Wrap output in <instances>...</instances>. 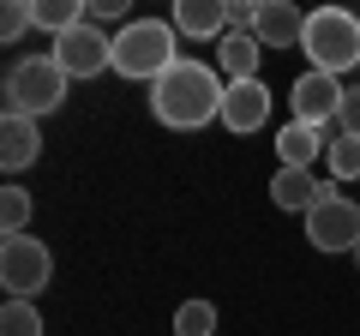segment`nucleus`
Returning <instances> with one entry per match:
<instances>
[{"label":"nucleus","mask_w":360,"mask_h":336,"mask_svg":"<svg viewBox=\"0 0 360 336\" xmlns=\"http://www.w3.org/2000/svg\"><path fill=\"white\" fill-rule=\"evenodd\" d=\"M324 150H330V132H319V127L288 120V127L276 132V156H283V168H312Z\"/></svg>","instance_id":"nucleus-15"},{"label":"nucleus","mask_w":360,"mask_h":336,"mask_svg":"<svg viewBox=\"0 0 360 336\" xmlns=\"http://www.w3.org/2000/svg\"><path fill=\"white\" fill-rule=\"evenodd\" d=\"M330 193V186L312 174V168H276V181H270V198H276V210H300L307 217L319 198Z\"/></svg>","instance_id":"nucleus-13"},{"label":"nucleus","mask_w":360,"mask_h":336,"mask_svg":"<svg viewBox=\"0 0 360 336\" xmlns=\"http://www.w3.org/2000/svg\"><path fill=\"white\" fill-rule=\"evenodd\" d=\"M0 336H42L37 300H6V306H0Z\"/></svg>","instance_id":"nucleus-17"},{"label":"nucleus","mask_w":360,"mask_h":336,"mask_svg":"<svg viewBox=\"0 0 360 336\" xmlns=\"http://www.w3.org/2000/svg\"><path fill=\"white\" fill-rule=\"evenodd\" d=\"M0 234H30V193L25 186L0 193Z\"/></svg>","instance_id":"nucleus-18"},{"label":"nucleus","mask_w":360,"mask_h":336,"mask_svg":"<svg viewBox=\"0 0 360 336\" xmlns=\"http://www.w3.org/2000/svg\"><path fill=\"white\" fill-rule=\"evenodd\" d=\"M258 60H264V42H258V37H240V30H229V37L217 42V72L229 78V84H246V78H258Z\"/></svg>","instance_id":"nucleus-14"},{"label":"nucleus","mask_w":360,"mask_h":336,"mask_svg":"<svg viewBox=\"0 0 360 336\" xmlns=\"http://www.w3.org/2000/svg\"><path fill=\"white\" fill-rule=\"evenodd\" d=\"M222 96H229V78L205 60H174L162 78L150 84V108L162 127L174 132H198L210 120H222Z\"/></svg>","instance_id":"nucleus-1"},{"label":"nucleus","mask_w":360,"mask_h":336,"mask_svg":"<svg viewBox=\"0 0 360 336\" xmlns=\"http://www.w3.org/2000/svg\"><path fill=\"white\" fill-rule=\"evenodd\" d=\"M54 66H60L66 78H96V72H115V37H103V30L90 25H78V30H66V37H54Z\"/></svg>","instance_id":"nucleus-7"},{"label":"nucleus","mask_w":360,"mask_h":336,"mask_svg":"<svg viewBox=\"0 0 360 336\" xmlns=\"http://www.w3.org/2000/svg\"><path fill=\"white\" fill-rule=\"evenodd\" d=\"M270 120V91H264V78H246V84H229V96H222V127L229 132H258Z\"/></svg>","instance_id":"nucleus-9"},{"label":"nucleus","mask_w":360,"mask_h":336,"mask_svg":"<svg viewBox=\"0 0 360 336\" xmlns=\"http://www.w3.org/2000/svg\"><path fill=\"white\" fill-rule=\"evenodd\" d=\"M336 132H342V138H360V91L342 96V108H336Z\"/></svg>","instance_id":"nucleus-22"},{"label":"nucleus","mask_w":360,"mask_h":336,"mask_svg":"<svg viewBox=\"0 0 360 336\" xmlns=\"http://www.w3.org/2000/svg\"><path fill=\"white\" fill-rule=\"evenodd\" d=\"M354 264H360V246H354Z\"/></svg>","instance_id":"nucleus-24"},{"label":"nucleus","mask_w":360,"mask_h":336,"mask_svg":"<svg viewBox=\"0 0 360 336\" xmlns=\"http://www.w3.org/2000/svg\"><path fill=\"white\" fill-rule=\"evenodd\" d=\"M66 84L72 78L54 66V54H25L6 66V115H30V120L54 115L66 103Z\"/></svg>","instance_id":"nucleus-4"},{"label":"nucleus","mask_w":360,"mask_h":336,"mask_svg":"<svg viewBox=\"0 0 360 336\" xmlns=\"http://www.w3.org/2000/svg\"><path fill=\"white\" fill-rule=\"evenodd\" d=\"M252 37L264 42V49H300V37H307V13L288 6V0H258Z\"/></svg>","instance_id":"nucleus-10"},{"label":"nucleus","mask_w":360,"mask_h":336,"mask_svg":"<svg viewBox=\"0 0 360 336\" xmlns=\"http://www.w3.org/2000/svg\"><path fill=\"white\" fill-rule=\"evenodd\" d=\"M300 54L312 60V72L342 78L348 66H360V18L342 13V6H319L307 13V37H300Z\"/></svg>","instance_id":"nucleus-3"},{"label":"nucleus","mask_w":360,"mask_h":336,"mask_svg":"<svg viewBox=\"0 0 360 336\" xmlns=\"http://www.w3.org/2000/svg\"><path fill=\"white\" fill-rule=\"evenodd\" d=\"M342 78H330V72H300L295 78V91H288V103H295V120L300 127H319V132H330L336 138V108H342Z\"/></svg>","instance_id":"nucleus-8"},{"label":"nucleus","mask_w":360,"mask_h":336,"mask_svg":"<svg viewBox=\"0 0 360 336\" xmlns=\"http://www.w3.org/2000/svg\"><path fill=\"white\" fill-rule=\"evenodd\" d=\"M174 60H180V49H174V25H168V18H132L115 37V72L127 78V84L132 78L156 84Z\"/></svg>","instance_id":"nucleus-2"},{"label":"nucleus","mask_w":360,"mask_h":336,"mask_svg":"<svg viewBox=\"0 0 360 336\" xmlns=\"http://www.w3.org/2000/svg\"><path fill=\"white\" fill-rule=\"evenodd\" d=\"M168 25L180 37H229V0H174V18Z\"/></svg>","instance_id":"nucleus-12"},{"label":"nucleus","mask_w":360,"mask_h":336,"mask_svg":"<svg viewBox=\"0 0 360 336\" xmlns=\"http://www.w3.org/2000/svg\"><path fill=\"white\" fill-rule=\"evenodd\" d=\"M30 6H37V30H49V37H66L90 18L84 0H30Z\"/></svg>","instance_id":"nucleus-16"},{"label":"nucleus","mask_w":360,"mask_h":336,"mask_svg":"<svg viewBox=\"0 0 360 336\" xmlns=\"http://www.w3.org/2000/svg\"><path fill=\"white\" fill-rule=\"evenodd\" d=\"M174 336H217V306L210 300H186L174 312Z\"/></svg>","instance_id":"nucleus-19"},{"label":"nucleus","mask_w":360,"mask_h":336,"mask_svg":"<svg viewBox=\"0 0 360 336\" xmlns=\"http://www.w3.org/2000/svg\"><path fill=\"white\" fill-rule=\"evenodd\" d=\"M30 25H37V6H30V0H13V6L0 13V42H18Z\"/></svg>","instance_id":"nucleus-21"},{"label":"nucleus","mask_w":360,"mask_h":336,"mask_svg":"<svg viewBox=\"0 0 360 336\" xmlns=\"http://www.w3.org/2000/svg\"><path fill=\"white\" fill-rule=\"evenodd\" d=\"M54 283V252L37 234H6L0 240V288L6 300H37Z\"/></svg>","instance_id":"nucleus-5"},{"label":"nucleus","mask_w":360,"mask_h":336,"mask_svg":"<svg viewBox=\"0 0 360 336\" xmlns=\"http://www.w3.org/2000/svg\"><path fill=\"white\" fill-rule=\"evenodd\" d=\"M307 240L319 246V252H354L360 246V205H348L330 186V193L307 210Z\"/></svg>","instance_id":"nucleus-6"},{"label":"nucleus","mask_w":360,"mask_h":336,"mask_svg":"<svg viewBox=\"0 0 360 336\" xmlns=\"http://www.w3.org/2000/svg\"><path fill=\"white\" fill-rule=\"evenodd\" d=\"M108 18H127V6H120V0H90V25H108Z\"/></svg>","instance_id":"nucleus-23"},{"label":"nucleus","mask_w":360,"mask_h":336,"mask_svg":"<svg viewBox=\"0 0 360 336\" xmlns=\"http://www.w3.org/2000/svg\"><path fill=\"white\" fill-rule=\"evenodd\" d=\"M324 162H330V181H360V138H342V132H336L330 150H324Z\"/></svg>","instance_id":"nucleus-20"},{"label":"nucleus","mask_w":360,"mask_h":336,"mask_svg":"<svg viewBox=\"0 0 360 336\" xmlns=\"http://www.w3.org/2000/svg\"><path fill=\"white\" fill-rule=\"evenodd\" d=\"M37 150H42V132H37L30 115H6V120H0V168H6V174L30 168Z\"/></svg>","instance_id":"nucleus-11"}]
</instances>
